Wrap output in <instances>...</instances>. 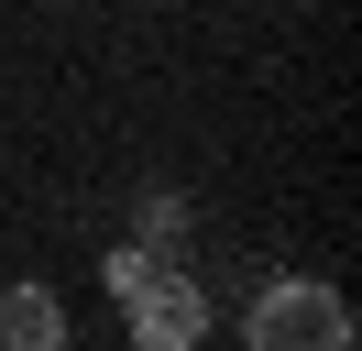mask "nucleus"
Segmentation results:
<instances>
[{"instance_id":"obj_1","label":"nucleus","mask_w":362,"mask_h":351,"mask_svg":"<svg viewBox=\"0 0 362 351\" xmlns=\"http://www.w3.org/2000/svg\"><path fill=\"white\" fill-rule=\"evenodd\" d=\"M242 351H351V297L329 275H274L242 307Z\"/></svg>"},{"instance_id":"obj_2","label":"nucleus","mask_w":362,"mask_h":351,"mask_svg":"<svg viewBox=\"0 0 362 351\" xmlns=\"http://www.w3.org/2000/svg\"><path fill=\"white\" fill-rule=\"evenodd\" d=\"M121 318H132L143 351H198V340H209V285L187 275V263H154V275L121 297Z\"/></svg>"},{"instance_id":"obj_3","label":"nucleus","mask_w":362,"mask_h":351,"mask_svg":"<svg viewBox=\"0 0 362 351\" xmlns=\"http://www.w3.org/2000/svg\"><path fill=\"white\" fill-rule=\"evenodd\" d=\"M0 351H66V297L55 285H0Z\"/></svg>"},{"instance_id":"obj_4","label":"nucleus","mask_w":362,"mask_h":351,"mask_svg":"<svg viewBox=\"0 0 362 351\" xmlns=\"http://www.w3.org/2000/svg\"><path fill=\"white\" fill-rule=\"evenodd\" d=\"M176 231H187V209L154 187V197H143V241H154V253H176Z\"/></svg>"}]
</instances>
